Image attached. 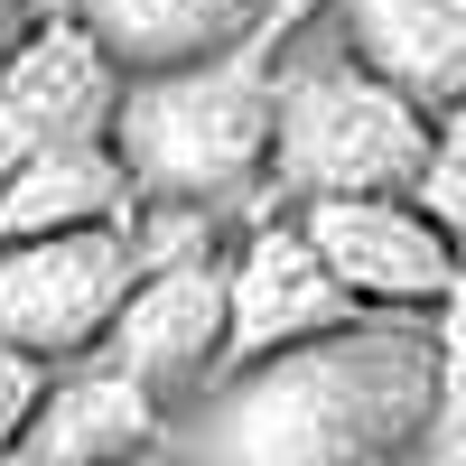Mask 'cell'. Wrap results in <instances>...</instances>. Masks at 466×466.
<instances>
[{
  "mask_svg": "<svg viewBox=\"0 0 466 466\" xmlns=\"http://www.w3.org/2000/svg\"><path fill=\"white\" fill-rule=\"evenodd\" d=\"M439 420V355L420 318H364L355 336L252 364L215 420L206 466H392Z\"/></svg>",
  "mask_w": 466,
  "mask_h": 466,
  "instance_id": "1",
  "label": "cell"
},
{
  "mask_svg": "<svg viewBox=\"0 0 466 466\" xmlns=\"http://www.w3.org/2000/svg\"><path fill=\"white\" fill-rule=\"evenodd\" d=\"M280 19L261 37L168 75H122V112H112V159L131 168L140 206L215 215L233 197H261L270 168V112H280Z\"/></svg>",
  "mask_w": 466,
  "mask_h": 466,
  "instance_id": "2",
  "label": "cell"
},
{
  "mask_svg": "<svg viewBox=\"0 0 466 466\" xmlns=\"http://www.w3.org/2000/svg\"><path fill=\"white\" fill-rule=\"evenodd\" d=\"M420 159H430V112L392 94L373 66H355L345 47L280 66L270 168H261V197L280 215L327 206V197H410Z\"/></svg>",
  "mask_w": 466,
  "mask_h": 466,
  "instance_id": "3",
  "label": "cell"
},
{
  "mask_svg": "<svg viewBox=\"0 0 466 466\" xmlns=\"http://www.w3.org/2000/svg\"><path fill=\"white\" fill-rule=\"evenodd\" d=\"M149 243L140 215L122 224H75V233H37V243H0V345L28 364H85L112 336L122 299L140 289Z\"/></svg>",
  "mask_w": 466,
  "mask_h": 466,
  "instance_id": "4",
  "label": "cell"
},
{
  "mask_svg": "<svg viewBox=\"0 0 466 466\" xmlns=\"http://www.w3.org/2000/svg\"><path fill=\"white\" fill-rule=\"evenodd\" d=\"M299 233L318 243V261L345 280L364 318H439L466 270V243L420 197H327L299 206Z\"/></svg>",
  "mask_w": 466,
  "mask_h": 466,
  "instance_id": "5",
  "label": "cell"
},
{
  "mask_svg": "<svg viewBox=\"0 0 466 466\" xmlns=\"http://www.w3.org/2000/svg\"><path fill=\"white\" fill-rule=\"evenodd\" d=\"M355 327H364V308L318 261L299 215H261L224 252V373L280 364L299 345H327V336H355Z\"/></svg>",
  "mask_w": 466,
  "mask_h": 466,
  "instance_id": "6",
  "label": "cell"
},
{
  "mask_svg": "<svg viewBox=\"0 0 466 466\" xmlns=\"http://www.w3.org/2000/svg\"><path fill=\"white\" fill-rule=\"evenodd\" d=\"M122 112V66L94 47L85 19H37L0 47V168L37 149H103Z\"/></svg>",
  "mask_w": 466,
  "mask_h": 466,
  "instance_id": "7",
  "label": "cell"
},
{
  "mask_svg": "<svg viewBox=\"0 0 466 466\" xmlns=\"http://www.w3.org/2000/svg\"><path fill=\"white\" fill-rule=\"evenodd\" d=\"M85 364L131 373L140 392H187V382L224 373V252L197 243L177 261H149L140 289L122 299V318H112V336Z\"/></svg>",
  "mask_w": 466,
  "mask_h": 466,
  "instance_id": "8",
  "label": "cell"
},
{
  "mask_svg": "<svg viewBox=\"0 0 466 466\" xmlns=\"http://www.w3.org/2000/svg\"><path fill=\"white\" fill-rule=\"evenodd\" d=\"M159 430H168L159 392H140L112 364H66L37 382L0 466H131V457H159Z\"/></svg>",
  "mask_w": 466,
  "mask_h": 466,
  "instance_id": "9",
  "label": "cell"
},
{
  "mask_svg": "<svg viewBox=\"0 0 466 466\" xmlns=\"http://www.w3.org/2000/svg\"><path fill=\"white\" fill-rule=\"evenodd\" d=\"M336 47L420 112L466 103V0H336Z\"/></svg>",
  "mask_w": 466,
  "mask_h": 466,
  "instance_id": "10",
  "label": "cell"
},
{
  "mask_svg": "<svg viewBox=\"0 0 466 466\" xmlns=\"http://www.w3.org/2000/svg\"><path fill=\"white\" fill-rule=\"evenodd\" d=\"M75 19L94 28V47L122 75H168V66H197V56L261 37L280 19V0H75Z\"/></svg>",
  "mask_w": 466,
  "mask_h": 466,
  "instance_id": "11",
  "label": "cell"
},
{
  "mask_svg": "<svg viewBox=\"0 0 466 466\" xmlns=\"http://www.w3.org/2000/svg\"><path fill=\"white\" fill-rule=\"evenodd\" d=\"M140 215L131 168L103 149H37V159L0 168V243H37V233H75V224H122Z\"/></svg>",
  "mask_w": 466,
  "mask_h": 466,
  "instance_id": "12",
  "label": "cell"
},
{
  "mask_svg": "<svg viewBox=\"0 0 466 466\" xmlns=\"http://www.w3.org/2000/svg\"><path fill=\"white\" fill-rule=\"evenodd\" d=\"M430 355H439V420H430V457L439 466H466V270L430 327Z\"/></svg>",
  "mask_w": 466,
  "mask_h": 466,
  "instance_id": "13",
  "label": "cell"
},
{
  "mask_svg": "<svg viewBox=\"0 0 466 466\" xmlns=\"http://www.w3.org/2000/svg\"><path fill=\"white\" fill-rule=\"evenodd\" d=\"M410 197L466 243V103L430 112V159H420V187H410Z\"/></svg>",
  "mask_w": 466,
  "mask_h": 466,
  "instance_id": "14",
  "label": "cell"
},
{
  "mask_svg": "<svg viewBox=\"0 0 466 466\" xmlns=\"http://www.w3.org/2000/svg\"><path fill=\"white\" fill-rule=\"evenodd\" d=\"M37 382H47V364H28V355H10V345H0V457H10L19 420H28V401H37Z\"/></svg>",
  "mask_w": 466,
  "mask_h": 466,
  "instance_id": "15",
  "label": "cell"
},
{
  "mask_svg": "<svg viewBox=\"0 0 466 466\" xmlns=\"http://www.w3.org/2000/svg\"><path fill=\"white\" fill-rule=\"evenodd\" d=\"M299 10H308V0H280V19H299Z\"/></svg>",
  "mask_w": 466,
  "mask_h": 466,
  "instance_id": "16",
  "label": "cell"
},
{
  "mask_svg": "<svg viewBox=\"0 0 466 466\" xmlns=\"http://www.w3.org/2000/svg\"><path fill=\"white\" fill-rule=\"evenodd\" d=\"M131 466H168V457H131Z\"/></svg>",
  "mask_w": 466,
  "mask_h": 466,
  "instance_id": "17",
  "label": "cell"
}]
</instances>
